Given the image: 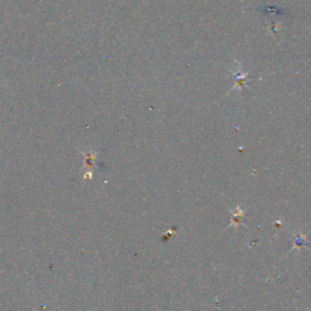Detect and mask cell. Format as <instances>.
Wrapping results in <instances>:
<instances>
[{"mask_svg": "<svg viewBox=\"0 0 311 311\" xmlns=\"http://www.w3.org/2000/svg\"><path fill=\"white\" fill-rule=\"evenodd\" d=\"M233 77H235L236 83L233 84L231 91H233V90H241L242 88H246V83L249 81V73H242L240 71L238 73L233 74Z\"/></svg>", "mask_w": 311, "mask_h": 311, "instance_id": "cell-1", "label": "cell"}]
</instances>
